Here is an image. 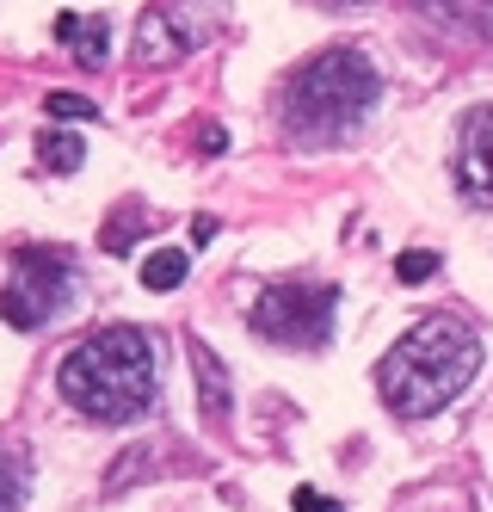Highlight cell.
Returning <instances> with one entry per match:
<instances>
[{
  "label": "cell",
  "instance_id": "6da1fadb",
  "mask_svg": "<svg viewBox=\"0 0 493 512\" xmlns=\"http://www.w3.org/2000/svg\"><path fill=\"white\" fill-rule=\"evenodd\" d=\"M56 389L74 414H87L99 426H130L155 408V389H161V364H155V340L142 327L118 321V327H99L87 334L62 358Z\"/></svg>",
  "mask_w": 493,
  "mask_h": 512
},
{
  "label": "cell",
  "instance_id": "7a4b0ae2",
  "mask_svg": "<svg viewBox=\"0 0 493 512\" xmlns=\"http://www.w3.org/2000/svg\"><path fill=\"white\" fill-rule=\"evenodd\" d=\"M475 371H481V334L457 315H432L389 346L383 371H376V389H383V401L395 414L426 420V414L450 408L475 383Z\"/></svg>",
  "mask_w": 493,
  "mask_h": 512
},
{
  "label": "cell",
  "instance_id": "3957f363",
  "mask_svg": "<svg viewBox=\"0 0 493 512\" xmlns=\"http://www.w3.org/2000/svg\"><path fill=\"white\" fill-rule=\"evenodd\" d=\"M376 93H383V81H376L364 50H321L315 62H302L284 81V130L302 149L346 142L376 105Z\"/></svg>",
  "mask_w": 493,
  "mask_h": 512
},
{
  "label": "cell",
  "instance_id": "277c9868",
  "mask_svg": "<svg viewBox=\"0 0 493 512\" xmlns=\"http://www.w3.org/2000/svg\"><path fill=\"white\" fill-rule=\"evenodd\" d=\"M333 309H339V290L315 284V278H284V284H265L253 297V334L272 340V346H296V352H315L333 334Z\"/></svg>",
  "mask_w": 493,
  "mask_h": 512
},
{
  "label": "cell",
  "instance_id": "5b68a950",
  "mask_svg": "<svg viewBox=\"0 0 493 512\" xmlns=\"http://www.w3.org/2000/svg\"><path fill=\"white\" fill-rule=\"evenodd\" d=\"M74 297V260L62 247H19L13 253V272L0 284V321L31 334V327H44L68 309Z\"/></svg>",
  "mask_w": 493,
  "mask_h": 512
},
{
  "label": "cell",
  "instance_id": "8992f818",
  "mask_svg": "<svg viewBox=\"0 0 493 512\" xmlns=\"http://www.w3.org/2000/svg\"><path fill=\"white\" fill-rule=\"evenodd\" d=\"M216 25H222L216 0H161V7L142 13V25H136V62L167 68L179 56H192L198 44H210Z\"/></svg>",
  "mask_w": 493,
  "mask_h": 512
},
{
  "label": "cell",
  "instance_id": "52a82bcc",
  "mask_svg": "<svg viewBox=\"0 0 493 512\" xmlns=\"http://www.w3.org/2000/svg\"><path fill=\"white\" fill-rule=\"evenodd\" d=\"M457 186L469 204H487L493 210V105L469 112L463 124V142H457Z\"/></svg>",
  "mask_w": 493,
  "mask_h": 512
},
{
  "label": "cell",
  "instance_id": "ba28073f",
  "mask_svg": "<svg viewBox=\"0 0 493 512\" xmlns=\"http://www.w3.org/2000/svg\"><path fill=\"white\" fill-rule=\"evenodd\" d=\"M407 7L450 44H493V0H407Z\"/></svg>",
  "mask_w": 493,
  "mask_h": 512
},
{
  "label": "cell",
  "instance_id": "9c48e42d",
  "mask_svg": "<svg viewBox=\"0 0 493 512\" xmlns=\"http://www.w3.org/2000/svg\"><path fill=\"white\" fill-rule=\"evenodd\" d=\"M192 383H198V408L222 426V420H229V408H235V383H229L222 358H216L204 340H192Z\"/></svg>",
  "mask_w": 493,
  "mask_h": 512
},
{
  "label": "cell",
  "instance_id": "30bf717a",
  "mask_svg": "<svg viewBox=\"0 0 493 512\" xmlns=\"http://www.w3.org/2000/svg\"><path fill=\"white\" fill-rule=\"evenodd\" d=\"M56 44H68L81 68H99L111 50V25L105 13H56Z\"/></svg>",
  "mask_w": 493,
  "mask_h": 512
},
{
  "label": "cell",
  "instance_id": "8fae6325",
  "mask_svg": "<svg viewBox=\"0 0 493 512\" xmlns=\"http://www.w3.org/2000/svg\"><path fill=\"white\" fill-rule=\"evenodd\" d=\"M37 155H44V167H56V173H74V167H81L87 161V142L81 136H74V130H44V136H37Z\"/></svg>",
  "mask_w": 493,
  "mask_h": 512
},
{
  "label": "cell",
  "instance_id": "7c38bea8",
  "mask_svg": "<svg viewBox=\"0 0 493 512\" xmlns=\"http://www.w3.org/2000/svg\"><path fill=\"white\" fill-rule=\"evenodd\" d=\"M185 272H192V260H185L179 247H155V253L142 260V284H148V290H179Z\"/></svg>",
  "mask_w": 493,
  "mask_h": 512
},
{
  "label": "cell",
  "instance_id": "4fadbf2b",
  "mask_svg": "<svg viewBox=\"0 0 493 512\" xmlns=\"http://www.w3.org/2000/svg\"><path fill=\"white\" fill-rule=\"evenodd\" d=\"M25 488H31V469H25V457L0 445V512H19V506H25Z\"/></svg>",
  "mask_w": 493,
  "mask_h": 512
},
{
  "label": "cell",
  "instance_id": "5bb4252c",
  "mask_svg": "<svg viewBox=\"0 0 493 512\" xmlns=\"http://www.w3.org/2000/svg\"><path fill=\"white\" fill-rule=\"evenodd\" d=\"M148 223H155V210H142V204H124V210H118V223L105 229V247H111V253H130V241H136Z\"/></svg>",
  "mask_w": 493,
  "mask_h": 512
},
{
  "label": "cell",
  "instance_id": "9a60e30c",
  "mask_svg": "<svg viewBox=\"0 0 493 512\" xmlns=\"http://www.w3.org/2000/svg\"><path fill=\"white\" fill-rule=\"evenodd\" d=\"M44 112H50V124H87V118H99V105L81 99V93H50Z\"/></svg>",
  "mask_w": 493,
  "mask_h": 512
},
{
  "label": "cell",
  "instance_id": "2e32d148",
  "mask_svg": "<svg viewBox=\"0 0 493 512\" xmlns=\"http://www.w3.org/2000/svg\"><path fill=\"white\" fill-rule=\"evenodd\" d=\"M432 272H438V253H432V247H407L401 260H395V278H401V284H426Z\"/></svg>",
  "mask_w": 493,
  "mask_h": 512
},
{
  "label": "cell",
  "instance_id": "e0dca14e",
  "mask_svg": "<svg viewBox=\"0 0 493 512\" xmlns=\"http://www.w3.org/2000/svg\"><path fill=\"white\" fill-rule=\"evenodd\" d=\"M290 506H296V512H346L339 500H327L321 488H296V494H290Z\"/></svg>",
  "mask_w": 493,
  "mask_h": 512
},
{
  "label": "cell",
  "instance_id": "ac0fdd59",
  "mask_svg": "<svg viewBox=\"0 0 493 512\" xmlns=\"http://www.w3.org/2000/svg\"><path fill=\"white\" fill-rule=\"evenodd\" d=\"M321 7H333V13H339V7H358V0H321Z\"/></svg>",
  "mask_w": 493,
  "mask_h": 512
}]
</instances>
